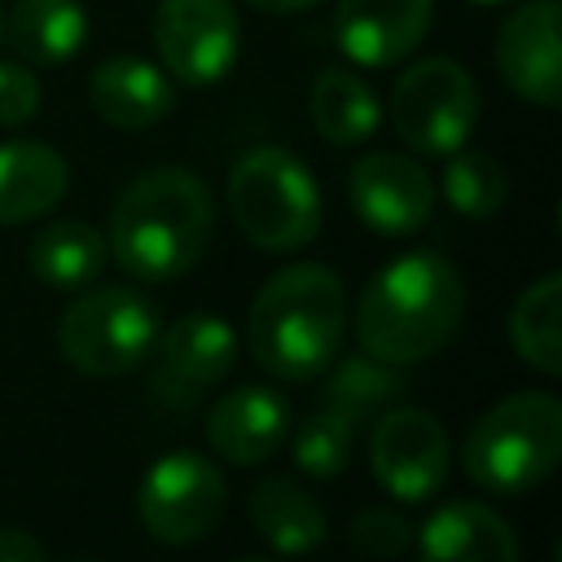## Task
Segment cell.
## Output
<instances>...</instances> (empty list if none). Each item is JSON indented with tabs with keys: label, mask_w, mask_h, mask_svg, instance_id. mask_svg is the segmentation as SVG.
Instances as JSON below:
<instances>
[{
	"label": "cell",
	"mask_w": 562,
	"mask_h": 562,
	"mask_svg": "<svg viewBox=\"0 0 562 562\" xmlns=\"http://www.w3.org/2000/svg\"><path fill=\"white\" fill-rule=\"evenodd\" d=\"M70 171L53 145L4 140L0 145V224H26L66 198Z\"/></svg>",
	"instance_id": "cell-18"
},
{
	"label": "cell",
	"mask_w": 562,
	"mask_h": 562,
	"mask_svg": "<svg viewBox=\"0 0 562 562\" xmlns=\"http://www.w3.org/2000/svg\"><path fill=\"white\" fill-rule=\"evenodd\" d=\"M246 4H255L259 13H303V9H312L321 0H246Z\"/></svg>",
	"instance_id": "cell-30"
},
{
	"label": "cell",
	"mask_w": 562,
	"mask_h": 562,
	"mask_svg": "<svg viewBox=\"0 0 562 562\" xmlns=\"http://www.w3.org/2000/svg\"><path fill=\"white\" fill-rule=\"evenodd\" d=\"M347 334V290L325 263H290L263 281L246 316V347L259 369L285 382L321 378Z\"/></svg>",
	"instance_id": "cell-3"
},
{
	"label": "cell",
	"mask_w": 562,
	"mask_h": 562,
	"mask_svg": "<svg viewBox=\"0 0 562 562\" xmlns=\"http://www.w3.org/2000/svg\"><path fill=\"white\" fill-rule=\"evenodd\" d=\"M562 457V404L549 391H518L492 404L461 443L465 474L501 496H522Z\"/></svg>",
	"instance_id": "cell-4"
},
{
	"label": "cell",
	"mask_w": 562,
	"mask_h": 562,
	"mask_svg": "<svg viewBox=\"0 0 562 562\" xmlns=\"http://www.w3.org/2000/svg\"><path fill=\"white\" fill-rule=\"evenodd\" d=\"M0 562H44V544L31 531L0 527Z\"/></svg>",
	"instance_id": "cell-29"
},
{
	"label": "cell",
	"mask_w": 562,
	"mask_h": 562,
	"mask_svg": "<svg viewBox=\"0 0 562 562\" xmlns=\"http://www.w3.org/2000/svg\"><path fill=\"white\" fill-rule=\"evenodd\" d=\"M158 342V312L140 290L101 285L61 312L57 347L88 378L132 373Z\"/></svg>",
	"instance_id": "cell-6"
},
{
	"label": "cell",
	"mask_w": 562,
	"mask_h": 562,
	"mask_svg": "<svg viewBox=\"0 0 562 562\" xmlns=\"http://www.w3.org/2000/svg\"><path fill=\"white\" fill-rule=\"evenodd\" d=\"M509 342L544 378L562 373V277L558 272H544L536 285L518 294L509 312Z\"/></svg>",
	"instance_id": "cell-23"
},
{
	"label": "cell",
	"mask_w": 562,
	"mask_h": 562,
	"mask_svg": "<svg viewBox=\"0 0 562 562\" xmlns=\"http://www.w3.org/2000/svg\"><path fill=\"white\" fill-rule=\"evenodd\" d=\"M105 263V237L83 220H53L31 241V272L53 290H83Z\"/></svg>",
	"instance_id": "cell-22"
},
{
	"label": "cell",
	"mask_w": 562,
	"mask_h": 562,
	"mask_svg": "<svg viewBox=\"0 0 562 562\" xmlns=\"http://www.w3.org/2000/svg\"><path fill=\"white\" fill-rule=\"evenodd\" d=\"M246 514L259 531L263 544H272L277 553H312L325 540V509L294 483V479H263L255 483Z\"/></svg>",
	"instance_id": "cell-20"
},
{
	"label": "cell",
	"mask_w": 562,
	"mask_h": 562,
	"mask_svg": "<svg viewBox=\"0 0 562 562\" xmlns=\"http://www.w3.org/2000/svg\"><path fill=\"white\" fill-rule=\"evenodd\" d=\"M224 501H228L224 474L206 457L180 448V452H162L145 470L136 492V514L154 540L193 544L215 531V522L224 518Z\"/></svg>",
	"instance_id": "cell-8"
},
{
	"label": "cell",
	"mask_w": 562,
	"mask_h": 562,
	"mask_svg": "<svg viewBox=\"0 0 562 562\" xmlns=\"http://www.w3.org/2000/svg\"><path fill=\"white\" fill-rule=\"evenodd\" d=\"M215 211L206 184L189 167L140 171L110 211V255L132 281H176L184 277L211 241Z\"/></svg>",
	"instance_id": "cell-1"
},
{
	"label": "cell",
	"mask_w": 562,
	"mask_h": 562,
	"mask_svg": "<svg viewBox=\"0 0 562 562\" xmlns=\"http://www.w3.org/2000/svg\"><path fill=\"white\" fill-rule=\"evenodd\" d=\"M448 430L435 413L426 408H386L373 417L369 435V465L373 479L395 496V501H426L443 487L448 479Z\"/></svg>",
	"instance_id": "cell-10"
},
{
	"label": "cell",
	"mask_w": 562,
	"mask_h": 562,
	"mask_svg": "<svg viewBox=\"0 0 562 562\" xmlns=\"http://www.w3.org/2000/svg\"><path fill=\"white\" fill-rule=\"evenodd\" d=\"M391 127L417 154L448 158L461 149L479 123V88L452 57L413 61L391 88Z\"/></svg>",
	"instance_id": "cell-7"
},
{
	"label": "cell",
	"mask_w": 562,
	"mask_h": 562,
	"mask_svg": "<svg viewBox=\"0 0 562 562\" xmlns=\"http://www.w3.org/2000/svg\"><path fill=\"white\" fill-rule=\"evenodd\" d=\"M347 540L364 558H400L408 549L413 531H408V518L395 509H364V514H356Z\"/></svg>",
	"instance_id": "cell-27"
},
{
	"label": "cell",
	"mask_w": 562,
	"mask_h": 562,
	"mask_svg": "<svg viewBox=\"0 0 562 562\" xmlns=\"http://www.w3.org/2000/svg\"><path fill=\"white\" fill-rule=\"evenodd\" d=\"M465 312L461 272L435 250H408L373 272L356 303V338L386 364H417L448 347Z\"/></svg>",
	"instance_id": "cell-2"
},
{
	"label": "cell",
	"mask_w": 562,
	"mask_h": 562,
	"mask_svg": "<svg viewBox=\"0 0 562 562\" xmlns=\"http://www.w3.org/2000/svg\"><path fill=\"white\" fill-rule=\"evenodd\" d=\"M448 206L465 220H487L505 206V193H509V180H505V167L483 154V149H452L448 154V167H443V180H439Z\"/></svg>",
	"instance_id": "cell-25"
},
{
	"label": "cell",
	"mask_w": 562,
	"mask_h": 562,
	"mask_svg": "<svg viewBox=\"0 0 562 562\" xmlns=\"http://www.w3.org/2000/svg\"><path fill=\"white\" fill-rule=\"evenodd\" d=\"M40 79L22 61H0V127H22L40 114Z\"/></svg>",
	"instance_id": "cell-28"
},
{
	"label": "cell",
	"mask_w": 562,
	"mask_h": 562,
	"mask_svg": "<svg viewBox=\"0 0 562 562\" xmlns=\"http://www.w3.org/2000/svg\"><path fill=\"white\" fill-rule=\"evenodd\" d=\"M4 40L22 61L61 66L88 40V18L79 0H18L4 13Z\"/></svg>",
	"instance_id": "cell-19"
},
{
	"label": "cell",
	"mask_w": 562,
	"mask_h": 562,
	"mask_svg": "<svg viewBox=\"0 0 562 562\" xmlns=\"http://www.w3.org/2000/svg\"><path fill=\"white\" fill-rule=\"evenodd\" d=\"M154 400L167 408H189L228 378L237 360V334L215 312H189L154 342Z\"/></svg>",
	"instance_id": "cell-11"
},
{
	"label": "cell",
	"mask_w": 562,
	"mask_h": 562,
	"mask_svg": "<svg viewBox=\"0 0 562 562\" xmlns=\"http://www.w3.org/2000/svg\"><path fill=\"white\" fill-rule=\"evenodd\" d=\"M312 123L329 145H360L382 123V101L351 70L325 66L312 79Z\"/></svg>",
	"instance_id": "cell-21"
},
{
	"label": "cell",
	"mask_w": 562,
	"mask_h": 562,
	"mask_svg": "<svg viewBox=\"0 0 562 562\" xmlns=\"http://www.w3.org/2000/svg\"><path fill=\"white\" fill-rule=\"evenodd\" d=\"M351 443H356V426L342 422L338 413L321 408L294 435V465L312 479H334L351 461Z\"/></svg>",
	"instance_id": "cell-26"
},
{
	"label": "cell",
	"mask_w": 562,
	"mask_h": 562,
	"mask_svg": "<svg viewBox=\"0 0 562 562\" xmlns=\"http://www.w3.org/2000/svg\"><path fill=\"white\" fill-rule=\"evenodd\" d=\"M435 0H338L334 35L356 66H395L430 31Z\"/></svg>",
	"instance_id": "cell-14"
},
{
	"label": "cell",
	"mask_w": 562,
	"mask_h": 562,
	"mask_svg": "<svg viewBox=\"0 0 562 562\" xmlns=\"http://www.w3.org/2000/svg\"><path fill=\"white\" fill-rule=\"evenodd\" d=\"M347 198L356 206V215L386 237H404L417 233L430 211H435V180L426 176V167L408 154H364L351 176H347Z\"/></svg>",
	"instance_id": "cell-12"
},
{
	"label": "cell",
	"mask_w": 562,
	"mask_h": 562,
	"mask_svg": "<svg viewBox=\"0 0 562 562\" xmlns=\"http://www.w3.org/2000/svg\"><path fill=\"white\" fill-rule=\"evenodd\" d=\"M479 4H501V0H479Z\"/></svg>",
	"instance_id": "cell-33"
},
{
	"label": "cell",
	"mask_w": 562,
	"mask_h": 562,
	"mask_svg": "<svg viewBox=\"0 0 562 562\" xmlns=\"http://www.w3.org/2000/svg\"><path fill=\"white\" fill-rule=\"evenodd\" d=\"M290 435V404L259 382L233 386L211 404L206 439L211 448L233 465H259L268 461Z\"/></svg>",
	"instance_id": "cell-15"
},
{
	"label": "cell",
	"mask_w": 562,
	"mask_h": 562,
	"mask_svg": "<svg viewBox=\"0 0 562 562\" xmlns=\"http://www.w3.org/2000/svg\"><path fill=\"white\" fill-rule=\"evenodd\" d=\"M0 35H4V13H0Z\"/></svg>",
	"instance_id": "cell-32"
},
{
	"label": "cell",
	"mask_w": 562,
	"mask_h": 562,
	"mask_svg": "<svg viewBox=\"0 0 562 562\" xmlns=\"http://www.w3.org/2000/svg\"><path fill=\"white\" fill-rule=\"evenodd\" d=\"M422 562H518V540L479 501H452L422 527Z\"/></svg>",
	"instance_id": "cell-17"
},
{
	"label": "cell",
	"mask_w": 562,
	"mask_h": 562,
	"mask_svg": "<svg viewBox=\"0 0 562 562\" xmlns=\"http://www.w3.org/2000/svg\"><path fill=\"white\" fill-rule=\"evenodd\" d=\"M241 562H268V558H241Z\"/></svg>",
	"instance_id": "cell-31"
},
{
	"label": "cell",
	"mask_w": 562,
	"mask_h": 562,
	"mask_svg": "<svg viewBox=\"0 0 562 562\" xmlns=\"http://www.w3.org/2000/svg\"><path fill=\"white\" fill-rule=\"evenodd\" d=\"M154 44L176 83L211 88L241 53V22L233 0H158Z\"/></svg>",
	"instance_id": "cell-9"
},
{
	"label": "cell",
	"mask_w": 562,
	"mask_h": 562,
	"mask_svg": "<svg viewBox=\"0 0 562 562\" xmlns=\"http://www.w3.org/2000/svg\"><path fill=\"white\" fill-rule=\"evenodd\" d=\"M228 211L259 250H299L321 233V189L312 171L277 145L246 149L228 171Z\"/></svg>",
	"instance_id": "cell-5"
},
{
	"label": "cell",
	"mask_w": 562,
	"mask_h": 562,
	"mask_svg": "<svg viewBox=\"0 0 562 562\" xmlns=\"http://www.w3.org/2000/svg\"><path fill=\"white\" fill-rule=\"evenodd\" d=\"M558 0H527L496 31V70L514 97L553 110L562 101V53H558Z\"/></svg>",
	"instance_id": "cell-13"
},
{
	"label": "cell",
	"mask_w": 562,
	"mask_h": 562,
	"mask_svg": "<svg viewBox=\"0 0 562 562\" xmlns=\"http://www.w3.org/2000/svg\"><path fill=\"white\" fill-rule=\"evenodd\" d=\"M88 97H92V110L110 127L140 132V127H154L171 110L176 88H171V75L158 70L154 61L132 57V53H119V57H105L92 70Z\"/></svg>",
	"instance_id": "cell-16"
},
{
	"label": "cell",
	"mask_w": 562,
	"mask_h": 562,
	"mask_svg": "<svg viewBox=\"0 0 562 562\" xmlns=\"http://www.w3.org/2000/svg\"><path fill=\"white\" fill-rule=\"evenodd\" d=\"M75 562H92V558H75Z\"/></svg>",
	"instance_id": "cell-34"
},
{
	"label": "cell",
	"mask_w": 562,
	"mask_h": 562,
	"mask_svg": "<svg viewBox=\"0 0 562 562\" xmlns=\"http://www.w3.org/2000/svg\"><path fill=\"white\" fill-rule=\"evenodd\" d=\"M404 391H408L404 369H400V364H386V360H378V356L364 351V356L342 360V364L329 373V382H325V404H321V408L338 413V417L351 422V426H364V422H373L378 413H386Z\"/></svg>",
	"instance_id": "cell-24"
}]
</instances>
